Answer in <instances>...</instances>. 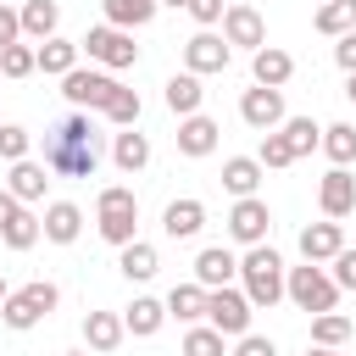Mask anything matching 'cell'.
<instances>
[{"label": "cell", "mask_w": 356, "mask_h": 356, "mask_svg": "<svg viewBox=\"0 0 356 356\" xmlns=\"http://www.w3.org/2000/svg\"><path fill=\"white\" fill-rule=\"evenodd\" d=\"M33 67H39L33 44H22V39H17V44H6V50H0V72H6V78H28Z\"/></svg>", "instance_id": "obj_38"}, {"label": "cell", "mask_w": 356, "mask_h": 356, "mask_svg": "<svg viewBox=\"0 0 356 356\" xmlns=\"http://www.w3.org/2000/svg\"><path fill=\"white\" fill-rule=\"evenodd\" d=\"M0 156H6V161H22V156H28V128L6 122V128H0Z\"/></svg>", "instance_id": "obj_40"}, {"label": "cell", "mask_w": 356, "mask_h": 356, "mask_svg": "<svg viewBox=\"0 0 356 356\" xmlns=\"http://www.w3.org/2000/svg\"><path fill=\"white\" fill-rule=\"evenodd\" d=\"M44 184H50V178H44V161H28V156H22V161H11L6 189H11L17 200H39V195H44Z\"/></svg>", "instance_id": "obj_25"}, {"label": "cell", "mask_w": 356, "mask_h": 356, "mask_svg": "<svg viewBox=\"0 0 356 356\" xmlns=\"http://www.w3.org/2000/svg\"><path fill=\"white\" fill-rule=\"evenodd\" d=\"M17 206H22V200H17V195H11V189H0V228H6V222H11V217H17Z\"/></svg>", "instance_id": "obj_46"}, {"label": "cell", "mask_w": 356, "mask_h": 356, "mask_svg": "<svg viewBox=\"0 0 356 356\" xmlns=\"http://www.w3.org/2000/svg\"><path fill=\"white\" fill-rule=\"evenodd\" d=\"M39 234H44L50 245H72V239L83 234V211H78L72 200H50L44 217H39Z\"/></svg>", "instance_id": "obj_14"}, {"label": "cell", "mask_w": 356, "mask_h": 356, "mask_svg": "<svg viewBox=\"0 0 356 356\" xmlns=\"http://www.w3.org/2000/svg\"><path fill=\"white\" fill-rule=\"evenodd\" d=\"M345 250V228L328 217V222H312V228H300V256L306 261H334Z\"/></svg>", "instance_id": "obj_15"}, {"label": "cell", "mask_w": 356, "mask_h": 356, "mask_svg": "<svg viewBox=\"0 0 356 356\" xmlns=\"http://www.w3.org/2000/svg\"><path fill=\"white\" fill-rule=\"evenodd\" d=\"M17 17H22V33H28V39H50L56 22H61V6H56V0H28Z\"/></svg>", "instance_id": "obj_30"}, {"label": "cell", "mask_w": 356, "mask_h": 356, "mask_svg": "<svg viewBox=\"0 0 356 356\" xmlns=\"http://www.w3.org/2000/svg\"><path fill=\"white\" fill-rule=\"evenodd\" d=\"M234 273H239V261H234V250H222V245H206V250L195 256V284H206V289H222Z\"/></svg>", "instance_id": "obj_19"}, {"label": "cell", "mask_w": 356, "mask_h": 356, "mask_svg": "<svg viewBox=\"0 0 356 356\" xmlns=\"http://www.w3.org/2000/svg\"><path fill=\"white\" fill-rule=\"evenodd\" d=\"M167 317H178V323H200V317H206V284H172V295H167Z\"/></svg>", "instance_id": "obj_26"}, {"label": "cell", "mask_w": 356, "mask_h": 356, "mask_svg": "<svg viewBox=\"0 0 356 356\" xmlns=\"http://www.w3.org/2000/svg\"><path fill=\"white\" fill-rule=\"evenodd\" d=\"M239 278H245V300L256 312H267V306L284 300V261H278L273 245H250L245 261H239Z\"/></svg>", "instance_id": "obj_2"}, {"label": "cell", "mask_w": 356, "mask_h": 356, "mask_svg": "<svg viewBox=\"0 0 356 356\" xmlns=\"http://www.w3.org/2000/svg\"><path fill=\"white\" fill-rule=\"evenodd\" d=\"M156 6H184V0H156Z\"/></svg>", "instance_id": "obj_50"}, {"label": "cell", "mask_w": 356, "mask_h": 356, "mask_svg": "<svg viewBox=\"0 0 356 356\" xmlns=\"http://www.w3.org/2000/svg\"><path fill=\"white\" fill-rule=\"evenodd\" d=\"M250 72H256V83L284 89V83L295 78V56H289V50H278V44H261V50L250 56Z\"/></svg>", "instance_id": "obj_16"}, {"label": "cell", "mask_w": 356, "mask_h": 356, "mask_svg": "<svg viewBox=\"0 0 356 356\" xmlns=\"http://www.w3.org/2000/svg\"><path fill=\"white\" fill-rule=\"evenodd\" d=\"M95 167H100V139H95L89 117L72 111V117L50 122V134H44V172H56V178H95Z\"/></svg>", "instance_id": "obj_1"}, {"label": "cell", "mask_w": 356, "mask_h": 356, "mask_svg": "<svg viewBox=\"0 0 356 356\" xmlns=\"http://www.w3.org/2000/svg\"><path fill=\"white\" fill-rule=\"evenodd\" d=\"M100 117H106L111 128H134V122H139V89H122V83H117V95L100 106Z\"/></svg>", "instance_id": "obj_34"}, {"label": "cell", "mask_w": 356, "mask_h": 356, "mask_svg": "<svg viewBox=\"0 0 356 356\" xmlns=\"http://www.w3.org/2000/svg\"><path fill=\"white\" fill-rule=\"evenodd\" d=\"M267 228H273V211H267V200H256V195H239V200H234V211H228V234H234L239 245H261V239H267Z\"/></svg>", "instance_id": "obj_10"}, {"label": "cell", "mask_w": 356, "mask_h": 356, "mask_svg": "<svg viewBox=\"0 0 356 356\" xmlns=\"http://www.w3.org/2000/svg\"><path fill=\"white\" fill-rule=\"evenodd\" d=\"M317 145L328 150V161H334V167H350V161H356V128H350V122L323 128V139H317Z\"/></svg>", "instance_id": "obj_33"}, {"label": "cell", "mask_w": 356, "mask_h": 356, "mask_svg": "<svg viewBox=\"0 0 356 356\" xmlns=\"http://www.w3.org/2000/svg\"><path fill=\"white\" fill-rule=\"evenodd\" d=\"M239 117H245V122H250L256 134L278 128V122H284V89H267V83L245 89V100H239Z\"/></svg>", "instance_id": "obj_11"}, {"label": "cell", "mask_w": 356, "mask_h": 356, "mask_svg": "<svg viewBox=\"0 0 356 356\" xmlns=\"http://www.w3.org/2000/svg\"><path fill=\"white\" fill-rule=\"evenodd\" d=\"M334 61H339L345 72H356V28H350V33H339V44H334Z\"/></svg>", "instance_id": "obj_45"}, {"label": "cell", "mask_w": 356, "mask_h": 356, "mask_svg": "<svg viewBox=\"0 0 356 356\" xmlns=\"http://www.w3.org/2000/svg\"><path fill=\"white\" fill-rule=\"evenodd\" d=\"M61 95H67L78 111H100V106L117 95V78H111V72H95V67H72V72L61 78Z\"/></svg>", "instance_id": "obj_8"}, {"label": "cell", "mask_w": 356, "mask_h": 356, "mask_svg": "<svg viewBox=\"0 0 356 356\" xmlns=\"http://www.w3.org/2000/svg\"><path fill=\"white\" fill-rule=\"evenodd\" d=\"M17 39H22V17L0 0V50H6V44H17Z\"/></svg>", "instance_id": "obj_42"}, {"label": "cell", "mask_w": 356, "mask_h": 356, "mask_svg": "<svg viewBox=\"0 0 356 356\" xmlns=\"http://www.w3.org/2000/svg\"><path fill=\"white\" fill-rule=\"evenodd\" d=\"M184 11H189L200 28H211V22H222V11H228V6H222V0H184Z\"/></svg>", "instance_id": "obj_41"}, {"label": "cell", "mask_w": 356, "mask_h": 356, "mask_svg": "<svg viewBox=\"0 0 356 356\" xmlns=\"http://www.w3.org/2000/svg\"><path fill=\"white\" fill-rule=\"evenodd\" d=\"M161 323H167V300H150V295H139V300L122 312V328H128V334H139V339H150Z\"/></svg>", "instance_id": "obj_23"}, {"label": "cell", "mask_w": 356, "mask_h": 356, "mask_svg": "<svg viewBox=\"0 0 356 356\" xmlns=\"http://www.w3.org/2000/svg\"><path fill=\"white\" fill-rule=\"evenodd\" d=\"M250 300H245V289H206V323L222 334V339H239V334H250Z\"/></svg>", "instance_id": "obj_7"}, {"label": "cell", "mask_w": 356, "mask_h": 356, "mask_svg": "<svg viewBox=\"0 0 356 356\" xmlns=\"http://www.w3.org/2000/svg\"><path fill=\"white\" fill-rule=\"evenodd\" d=\"M345 339H350V317H339V312H317V317H312V345L339 350Z\"/></svg>", "instance_id": "obj_35"}, {"label": "cell", "mask_w": 356, "mask_h": 356, "mask_svg": "<svg viewBox=\"0 0 356 356\" xmlns=\"http://www.w3.org/2000/svg\"><path fill=\"white\" fill-rule=\"evenodd\" d=\"M95 211H100V239H111V245L122 250V245L134 239V228H139V200H134V189H128V184L100 189Z\"/></svg>", "instance_id": "obj_5"}, {"label": "cell", "mask_w": 356, "mask_h": 356, "mask_svg": "<svg viewBox=\"0 0 356 356\" xmlns=\"http://www.w3.org/2000/svg\"><path fill=\"white\" fill-rule=\"evenodd\" d=\"M312 22H317V33L339 39V33H350V28H356V0H323Z\"/></svg>", "instance_id": "obj_31"}, {"label": "cell", "mask_w": 356, "mask_h": 356, "mask_svg": "<svg viewBox=\"0 0 356 356\" xmlns=\"http://www.w3.org/2000/svg\"><path fill=\"white\" fill-rule=\"evenodd\" d=\"M184 356H228V350H222V334H217L211 323H195V328L184 334Z\"/></svg>", "instance_id": "obj_37"}, {"label": "cell", "mask_w": 356, "mask_h": 356, "mask_svg": "<svg viewBox=\"0 0 356 356\" xmlns=\"http://www.w3.org/2000/svg\"><path fill=\"white\" fill-rule=\"evenodd\" d=\"M317 206H323V217H350V206H356V178H350V167H328L323 172V184H317Z\"/></svg>", "instance_id": "obj_12"}, {"label": "cell", "mask_w": 356, "mask_h": 356, "mask_svg": "<svg viewBox=\"0 0 356 356\" xmlns=\"http://www.w3.org/2000/svg\"><path fill=\"white\" fill-rule=\"evenodd\" d=\"M111 161H117L122 172H139V167L150 161V139H145L139 128H122V134H117V145H111Z\"/></svg>", "instance_id": "obj_29"}, {"label": "cell", "mask_w": 356, "mask_h": 356, "mask_svg": "<svg viewBox=\"0 0 356 356\" xmlns=\"http://www.w3.org/2000/svg\"><path fill=\"white\" fill-rule=\"evenodd\" d=\"M228 39L222 33H211V28H200L189 44H184V72H195V78H206V72H222L228 67Z\"/></svg>", "instance_id": "obj_9"}, {"label": "cell", "mask_w": 356, "mask_h": 356, "mask_svg": "<svg viewBox=\"0 0 356 356\" xmlns=\"http://www.w3.org/2000/svg\"><path fill=\"white\" fill-rule=\"evenodd\" d=\"M0 239H6L11 250H33V245H39V217L17 206V217H11L6 228H0Z\"/></svg>", "instance_id": "obj_36"}, {"label": "cell", "mask_w": 356, "mask_h": 356, "mask_svg": "<svg viewBox=\"0 0 356 356\" xmlns=\"http://www.w3.org/2000/svg\"><path fill=\"white\" fill-rule=\"evenodd\" d=\"M56 300H61V289L50 284V278H33V284H22V289H11L6 300H0V317H6V328H33L39 317H50L56 312Z\"/></svg>", "instance_id": "obj_4"}, {"label": "cell", "mask_w": 356, "mask_h": 356, "mask_svg": "<svg viewBox=\"0 0 356 356\" xmlns=\"http://www.w3.org/2000/svg\"><path fill=\"white\" fill-rule=\"evenodd\" d=\"M122 317H111V312H89L83 317V339H89V350H117L122 345Z\"/></svg>", "instance_id": "obj_27"}, {"label": "cell", "mask_w": 356, "mask_h": 356, "mask_svg": "<svg viewBox=\"0 0 356 356\" xmlns=\"http://www.w3.org/2000/svg\"><path fill=\"white\" fill-rule=\"evenodd\" d=\"M100 11H106V22L111 28H145L150 17H156V0H100Z\"/></svg>", "instance_id": "obj_28"}, {"label": "cell", "mask_w": 356, "mask_h": 356, "mask_svg": "<svg viewBox=\"0 0 356 356\" xmlns=\"http://www.w3.org/2000/svg\"><path fill=\"white\" fill-rule=\"evenodd\" d=\"M33 56H39V72H50V78H67V72L78 67V44H72V39H56V33H50Z\"/></svg>", "instance_id": "obj_24"}, {"label": "cell", "mask_w": 356, "mask_h": 356, "mask_svg": "<svg viewBox=\"0 0 356 356\" xmlns=\"http://www.w3.org/2000/svg\"><path fill=\"white\" fill-rule=\"evenodd\" d=\"M312 356H339V350H328V345H317V350H312Z\"/></svg>", "instance_id": "obj_47"}, {"label": "cell", "mask_w": 356, "mask_h": 356, "mask_svg": "<svg viewBox=\"0 0 356 356\" xmlns=\"http://www.w3.org/2000/svg\"><path fill=\"white\" fill-rule=\"evenodd\" d=\"M78 50H89V61H100V67H111V72L139 61V44H134V33H128V28H111V22L89 28V33L78 39Z\"/></svg>", "instance_id": "obj_6"}, {"label": "cell", "mask_w": 356, "mask_h": 356, "mask_svg": "<svg viewBox=\"0 0 356 356\" xmlns=\"http://www.w3.org/2000/svg\"><path fill=\"white\" fill-rule=\"evenodd\" d=\"M234 356H278V345L261 339V334H239V350H234Z\"/></svg>", "instance_id": "obj_44"}, {"label": "cell", "mask_w": 356, "mask_h": 356, "mask_svg": "<svg viewBox=\"0 0 356 356\" xmlns=\"http://www.w3.org/2000/svg\"><path fill=\"white\" fill-rule=\"evenodd\" d=\"M284 295H289L300 312H312V317L339 306V284H334V278H328L317 261H306V267H289V273H284Z\"/></svg>", "instance_id": "obj_3"}, {"label": "cell", "mask_w": 356, "mask_h": 356, "mask_svg": "<svg viewBox=\"0 0 356 356\" xmlns=\"http://www.w3.org/2000/svg\"><path fill=\"white\" fill-rule=\"evenodd\" d=\"M256 184H261V161L256 156H228L222 161V189L239 200V195H256Z\"/></svg>", "instance_id": "obj_21"}, {"label": "cell", "mask_w": 356, "mask_h": 356, "mask_svg": "<svg viewBox=\"0 0 356 356\" xmlns=\"http://www.w3.org/2000/svg\"><path fill=\"white\" fill-rule=\"evenodd\" d=\"M256 161H261V167H289V161H295V150H289V139H284L278 128H267V134H261V150H256Z\"/></svg>", "instance_id": "obj_39"}, {"label": "cell", "mask_w": 356, "mask_h": 356, "mask_svg": "<svg viewBox=\"0 0 356 356\" xmlns=\"http://www.w3.org/2000/svg\"><path fill=\"white\" fill-rule=\"evenodd\" d=\"M161 228H167L172 239H195V234L206 228V206H200L195 195H184V200H167V211H161Z\"/></svg>", "instance_id": "obj_18"}, {"label": "cell", "mask_w": 356, "mask_h": 356, "mask_svg": "<svg viewBox=\"0 0 356 356\" xmlns=\"http://www.w3.org/2000/svg\"><path fill=\"white\" fill-rule=\"evenodd\" d=\"M278 134L289 139L295 161H300V156H312V150H317V139H323V128H317L312 117H284V122H278Z\"/></svg>", "instance_id": "obj_32"}, {"label": "cell", "mask_w": 356, "mask_h": 356, "mask_svg": "<svg viewBox=\"0 0 356 356\" xmlns=\"http://www.w3.org/2000/svg\"><path fill=\"white\" fill-rule=\"evenodd\" d=\"M217 134H222V128H217L211 117H200V111H195V117H184V122H178V150H184L189 161H200V156H211V150H217Z\"/></svg>", "instance_id": "obj_17"}, {"label": "cell", "mask_w": 356, "mask_h": 356, "mask_svg": "<svg viewBox=\"0 0 356 356\" xmlns=\"http://www.w3.org/2000/svg\"><path fill=\"white\" fill-rule=\"evenodd\" d=\"M345 95H350V100H356V72H350V89H345Z\"/></svg>", "instance_id": "obj_48"}, {"label": "cell", "mask_w": 356, "mask_h": 356, "mask_svg": "<svg viewBox=\"0 0 356 356\" xmlns=\"http://www.w3.org/2000/svg\"><path fill=\"white\" fill-rule=\"evenodd\" d=\"M6 295H11V289H6V278H0V300H6Z\"/></svg>", "instance_id": "obj_49"}, {"label": "cell", "mask_w": 356, "mask_h": 356, "mask_svg": "<svg viewBox=\"0 0 356 356\" xmlns=\"http://www.w3.org/2000/svg\"><path fill=\"white\" fill-rule=\"evenodd\" d=\"M222 39L228 44H245V50H261L267 44V22L256 6H228L222 11Z\"/></svg>", "instance_id": "obj_13"}, {"label": "cell", "mask_w": 356, "mask_h": 356, "mask_svg": "<svg viewBox=\"0 0 356 356\" xmlns=\"http://www.w3.org/2000/svg\"><path fill=\"white\" fill-rule=\"evenodd\" d=\"M200 100H206V89H200V78H195V72H172V78H167V111L195 117V111H200Z\"/></svg>", "instance_id": "obj_20"}, {"label": "cell", "mask_w": 356, "mask_h": 356, "mask_svg": "<svg viewBox=\"0 0 356 356\" xmlns=\"http://www.w3.org/2000/svg\"><path fill=\"white\" fill-rule=\"evenodd\" d=\"M334 284L339 289H356V250H339L334 256Z\"/></svg>", "instance_id": "obj_43"}, {"label": "cell", "mask_w": 356, "mask_h": 356, "mask_svg": "<svg viewBox=\"0 0 356 356\" xmlns=\"http://www.w3.org/2000/svg\"><path fill=\"white\" fill-rule=\"evenodd\" d=\"M117 267H122V278L128 284H145V278H156V245H145V239H128L122 245V256H117Z\"/></svg>", "instance_id": "obj_22"}]
</instances>
